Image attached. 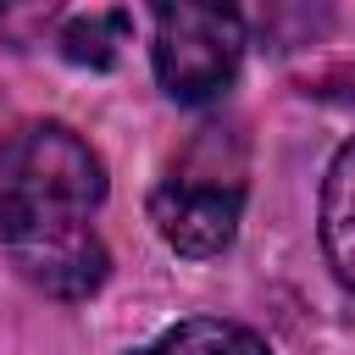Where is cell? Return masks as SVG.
Returning a JSON list of instances; mask_svg holds the SVG:
<instances>
[{
	"label": "cell",
	"mask_w": 355,
	"mask_h": 355,
	"mask_svg": "<svg viewBox=\"0 0 355 355\" xmlns=\"http://www.w3.org/2000/svg\"><path fill=\"white\" fill-rule=\"evenodd\" d=\"M105 166L67 122H28L0 150V244L11 266L50 300H89L111 277L94 211Z\"/></svg>",
	"instance_id": "obj_1"
},
{
	"label": "cell",
	"mask_w": 355,
	"mask_h": 355,
	"mask_svg": "<svg viewBox=\"0 0 355 355\" xmlns=\"http://www.w3.org/2000/svg\"><path fill=\"white\" fill-rule=\"evenodd\" d=\"M0 150H6V139H0Z\"/></svg>",
	"instance_id": "obj_7"
},
{
	"label": "cell",
	"mask_w": 355,
	"mask_h": 355,
	"mask_svg": "<svg viewBox=\"0 0 355 355\" xmlns=\"http://www.w3.org/2000/svg\"><path fill=\"white\" fill-rule=\"evenodd\" d=\"M244 139L233 128H200L150 194V222L178 255H222L244 211Z\"/></svg>",
	"instance_id": "obj_2"
},
{
	"label": "cell",
	"mask_w": 355,
	"mask_h": 355,
	"mask_svg": "<svg viewBox=\"0 0 355 355\" xmlns=\"http://www.w3.org/2000/svg\"><path fill=\"white\" fill-rule=\"evenodd\" d=\"M133 355H272V344L239 322H222V316H189L178 327H166L161 338H150L144 349Z\"/></svg>",
	"instance_id": "obj_5"
},
{
	"label": "cell",
	"mask_w": 355,
	"mask_h": 355,
	"mask_svg": "<svg viewBox=\"0 0 355 355\" xmlns=\"http://www.w3.org/2000/svg\"><path fill=\"white\" fill-rule=\"evenodd\" d=\"M128 39V11H83L61 28V55L78 67H111Z\"/></svg>",
	"instance_id": "obj_6"
},
{
	"label": "cell",
	"mask_w": 355,
	"mask_h": 355,
	"mask_svg": "<svg viewBox=\"0 0 355 355\" xmlns=\"http://www.w3.org/2000/svg\"><path fill=\"white\" fill-rule=\"evenodd\" d=\"M150 61L178 105L222 100L244 67V22L222 6H161Z\"/></svg>",
	"instance_id": "obj_3"
},
{
	"label": "cell",
	"mask_w": 355,
	"mask_h": 355,
	"mask_svg": "<svg viewBox=\"0 0 355 355\" xmlns=\"http://www.w3.org/2000/svg\"><path fill=\"white\" fill-rule=\"evenodd\" d=\"M322 250L333 277L355 294V139L327 161L322 178Z\"/></svg>",
	"instance_id": "obj_4"
}]
</instances>
